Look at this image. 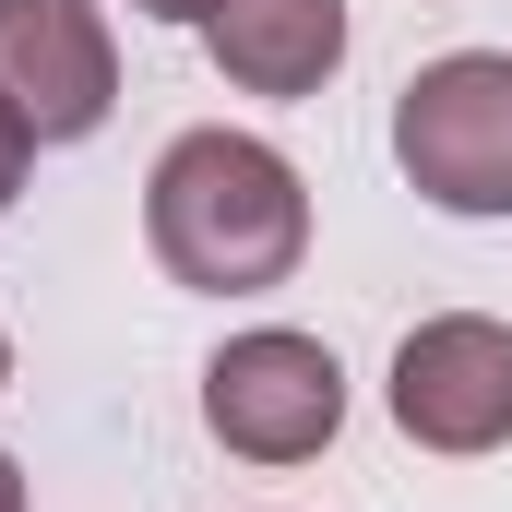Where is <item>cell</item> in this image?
<instances>
[{"instance_id":"cell-9","label":"cell","mask_w":512,"mask_h":512,"mask_svg":"<svg viewBox=\"0 0 512 512\" xmlns=\"http://www.w3.org/2000/svg\"><path fill=\"white\" fill-rule=\"evenodd\" d=\"M0 512H24V465L12 453H0Z\"/></svg>"},{"instance_id":"cell-6","label":"cell","mask_w":512,"mask_h":512,"mask_svg":"<svg viewBox=\"0 0 512 512\" xmlns=\"http://www.w3.org/2000/svg\"><path fill=\"white\" fill-rule=\"evenodd\" d=\"M203 48L239 96H322L346 60V0H227Z\"/></svg>"},{"instance_id":"cell-1","label":"cell","mask_w":512,"mask_h":512,"mask_svg":"<svg viewBox=\"0 0 512 512\" xmlns=\"http://www.w3.org/2000/svg\"><path fill=\"white\" fill-rule=\"evenodd\" d=\"M143 239L203 298H262L310 251V191L262 131H179L143 179Z\"/></svg>"},{"instance_id":"cell-7","label":"cell","mask_w":512,"mask_h":512,"mask_svg":"<svg viewBox=\"0 0 512 512\" xmlns=\"http://www.w3.org/2000/svg\"><path fill=\"white\" fill-rule=\"evenodd\" d=\"M24 167H36V131H24V108L0 96V215H12V191H24Z\"/></svg>"},{"instance_id":"cell-4","label":"cell","mask_w":512,"mask_h":512,"mask_svg":"<svg viewBox=\"0 0 512 512\" xmlns=\"http://www.w3.org/2000/svg\"><path fill=\"white\" fill-rule=\"evenodd\" d=\"M393 429L417 453H501L512 441V322L441 310L393 346Z\"/></svg>"},{"instance_id":"cell-5","label":"cell","mask_w":512,"mask_h":512,"mask_svg":"<svg viewBox=\"0 0 512 512\" xmlns=\"http://www.w3.org/2000/svg\"><path fill=\"white\" fill-rule=\"evenodd\" d=\"M0 96L36 143H84L120 108V36L96 0H0Z\"/></svg>"},{"instance_id":"cell-3","label":"cell","mask_w":512,"mask_h":512,"mask_svg":"<svg viewBox=\"0 0 512 512\" xmlns=\"http://www.w3.org/2000/svg\"><path fill=\"white\" fill-rule=\"evenodd\" d=\"M203 429H215L227 453H251V465H310V453L346 429V370H334V346H322V334H286V322L227 334L215 370H203Z\"/></svg>"},{"instance_id":"cell-2","label":"cell","mask_w":512,"mask_h":512,"mask_svg":"<svg viewBox=\"0 0 512 512\" xmlns=\"http://www.w3.org/2000/svg\"><path fill=\"white\" fill-rule=\"evenodd\" d=\"M393 167L441 215H512V48H453L393 96Z\"/></svg>"},{"instance_id":"cell-10","label":"cell","mask_w":512,"mask_h":512,"mask_svg":"<svg viewBox=\"0 0 512 512\" xmlns=\"http://www.w3.org/2000/svg\"><path fill=\"white\" fill-rule=\"evenodd\" d=\"M0 393H12V334H0Z\"/></svg>"},{"instance_id":"cell-8","label":"cell","mask_w":512,"mask_h":512,"mask_svg":"<svg viewBox=\"0 0 512 512\" xmlns=\"http://www.w3.org/2000/svg\"><path fill=\"white\" fill-rule=\"evenodd\" d=\"M131 12H155V24H215L227 0H131Z\"/></svg>"}]
</instances>
